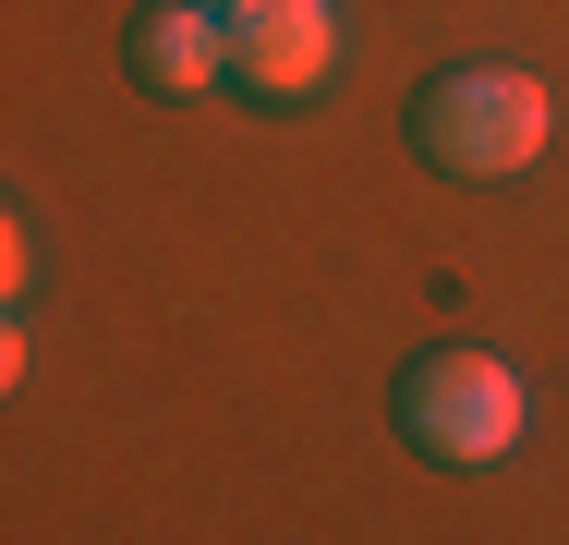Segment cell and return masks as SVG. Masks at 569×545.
<instances>
[{
	"label": "cell",
	"mask_w": 569,
	"mask_h": 545,
	"mask_svg": "<svg viewBox=\"0 0 569 545\" xmlns=\"http://www.w3.org/2000/svg\"><path fill=\"white\" fill-rule=\"evenodd\" d=\"M388 425L412 436V460H437V473H485V460H509V448H521L533 400H521L509 351H485V339H437V351H412V376H400Z\"/></svg>",
	"instance_id": "cell-2"
},
{
	"label": "cell",
	"mask_w": 569,
	"mask_h": 545,
	"mask_svg": "<svg viewBox=\"0 0 569 545\" xmlns=\"http://www.w3.org/2000/svg\"><path fill=\"white\" fill-rule=\"evenodd\" d=\"M546 133H558V109H546L533 73H509V61H449V73H425V98H412V158L449 170V182L533 170Z\"/></svg>",
	"instance_id": "cell-1"
},
{
	"label": "cell",
	"mask_w": 569,
	"mask_h": 545,
	"mask_svg": "<svg viewBox=\"0 0 569 545\" xmlns=\"http://www.w3.org/2000/svg\"><path fill=\"white\" fill-rule=\"evenodd\" d=\"M230 12V86L254 98H316L340 61V0H219Z\"/></svg>",
	"instance_id": "cell-3"
},
{
	"label": "cell",
	"mask_w": 569,
	"mask_h": 545,
	"mask_svg": "<svg viewBox=\"0 0 569 545\" xmlns=\"http://www.w3.org/2000/svg\"><path fill=\"white\" fill-rule=\"evenodd\" d=\"M230 73V12L207 0H146L133 12V86L146 98H207Z\"/></svg>",
	"instance_id": "cell-4"
}]
</instances>
